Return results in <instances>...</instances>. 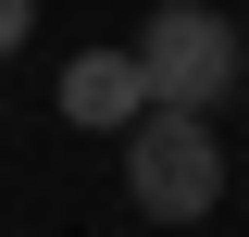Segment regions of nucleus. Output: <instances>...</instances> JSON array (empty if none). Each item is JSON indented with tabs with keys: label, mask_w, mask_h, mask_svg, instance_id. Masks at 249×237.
I'll return each mask as SVG.
<instances>
[{
	"label": "nucleus",
	"mask_w": 249,
	"mask_h": 237,
	"mask_svg": "<svg viewBox=\"0 0 249 237\" xmlns=\"http://www.w3.org/2000/svg\"><path fill=\"white\" fill-rule=\"evenodd\" d=\"M124 200L150 212V225H199V212H224V125L150 100V113L124 125Z\"/></svg>",
	"instance_id": "nucleus-1"
},
{
	"label": "nucleus",
	"mask_w": 249,
	"mask_h": 237,
	"mask_svg": "<svg viewBox=\"0 0 249 237\" xmlns=\"http://www.w3.org/2000/svg\"><path fill=\"white\" fill-rule=\"evenodd\" d=\"M37 38V0H0V50H25Z\"/></svg>",
	"instance_id": "nucleus-4"
},
{
	"label": "nucleus",
	"mask_w": 249,
	"mask_h": 237,
	"mask_svg": "<svg viewBox=\"0 0 249 237\" xmlns=\"http://www.w3.org/2000/svg\"><path fill=\"white\" fill-rule=\"evenodd\" d=\"M137 62H150V100L224 113V88H237V25H224L212 0H162L150 25H137Z\"/></svg>",
	"instance_id": "nucleus-2"
},
{
	"label": "nucleus",
	"mask_w": 249,
	"mask_h": 237,
	"mask_svg": "<svg viewBox=\"0 0 249 237\" xmlns=\"http://www.w3.org/2000/svg\"><path fill=\"white\" fill-rule=\"evenodd\" d=\"M50 113L75 125V138H124V125L150 113V62H137V50H75L62 88H50Z\"/></svg>",
	"instance_id": "nucleus-3"
}]
</instances>
